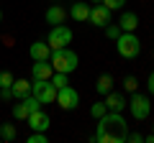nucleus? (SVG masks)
Listing matches in <instances>:
<instances>
[{
	"label": "nucleus",
	"instance_id": "10",
	"mask_svg": "<svg viewBox=\"0 0 154 143\" xmlns=\"http://www.w3.org/2000/svg\"><path fill=\"white\" fill-rule=\"evenodd\" d=\"M26 123H28V128H31V130H44V133H46V128H49L51 120H49V115L38 107V110H33L31 115L26 118Z\"/></svg>",
	"mask_w": 154,
	"mask_h": 143
},
{
	"label": "nucleus",
	"instance_id": "25",
	"mask_svg": "<svg viewBox=\"0 0 154 143\" xmlns=\"http://www.w3.org/2000/svg\"><path fill=\"white\" fill-rule=\"evenodd\" d=\"M105 33H108V39H118V36H121V26H113V23H108V26H105Z\"/></svg>",
	"mask_w": 154,
	"mask_h": 143
},
{
	"label": "nucleus",
	"instance_id": "27",
	"mask_svg": "<svg viewBox=\"0 0 154 143\" xmlns=\"http://www.w3.org/2000/svg\"><path fill=\"white\" fill-rule=\"evenodd\" d=\"M126 141H131V143H141V141H144V136H141V133H128Z\"/></svg>",
	"mask_w": 154,
	"mask_h": 143
},
{
	"label": "nucleus",
	"instance_id": "17",
	"mask_svg": "<svg viewBox=\"0 0 154 143\" xmlns=\"http://www.w3.org/2000/svg\"><path fill=\"white\" fill-rule=\"evenodd\" d=\"M118 26H121V31H136V26H139V16H136V13H123Z\"/></svg>",
	"mask_w": 154,
	"mask_h": 143
},
{
	"label": "nucleus",
	"instance_id": "21",
	"mask_svg": "<svg viewBox=\"0 0 154 143\" xmlns=\"http://www.w3.org/2000/svg\"><path fill=\"white\" fill-rule=\"evenodd\" d=\"M105 112H108V107H105V102H95L93 107H90V115H93L95 120H98V118H103Z\"/></svg>",
	"mask_w": 154,
	"mask_h": 143
},
{
	"label": "nucleus",
	"instance_id": "23",
	"mask_svg": "<svg viewBox=\"0 0 154 143\" xmlns=\"http://www.w3.org/2000/svg\"><path fill=\"white\" fill-rule=\"evenodd\" d=\"M28 143H46V133L44 130H33L28 136Z\"/></svg>",
	"mask_w": 154,
	"mask_h": 143
},
{
	"label": "nucleus",
	"instance_id": "19",
	"mask_svg": "<svg viewBox=\"0 0 154 143\" xmlns=\"http://www.w3.org/2000/svg\"><path fill=\"white\" fill-rule=\"evenodd\" d=\"M16 125H13V123H3V125H0V138H3V141H16Z\"/></svg>",
	"mask_w": 154,
	"mask_h": 143
},
{
	"label": "nucleus",
	"instance_id": "22",
	"mask_svg": "<svg viewBox=\"0 0 154 143\" xmlns=\"http://www.w3.org/2000/svg\"><path fill=\"white\" fill-rule=\"evenodd\" d=\"M103 5L108 8L110 13H113V10H121V8L126 5V0H103Z\"/></svg>",
	"mask_w": 154,
	"mask_h": 143
},
{
	"label": "nucleus",
	"instance_id": "8",
	"mask_svg": "<svg viewBox=\"0 0 154 143\" xmlns=\"http://www.w3.org/2000/svg\"><path fill=\"white\" fill-rule=\"evenodd\" d=\"M38 107H41V102H38L33 95H28V97H23L21 102L13 107V118H16V120H26V118L31 115L33 110H38Z\"/></svg>",
	"mask_w": 154,
	"mask_h": 143
},
{
	"label": "nucleus",
	"instance_id": "31",
	"mask_svg": "<svg viewBox=\"0 0 154 143\" xmlns=\"http://www.w3.org/2000/svg\"><path fill=\"white\" fill-rule=\"evenodd\" d=\"M93 3H103V0H93Z\"/></svg>",
	"mask_w": 154,
	"mask_h": 143
},
{
	"label": "nucleus",
	"instance_id": "12",
	"mask_svg": "<svg viewBox=\"0 0 154 143\" xmlns=\"http://www.w3.org/2000/svg\"><path fill=\"white\" fill-rule=\"evenodd\" d=\"M126 105H128V100L123 97L121 92H108V95H105V107H108L110 112H121V110H126Z\"/></svg>",
	"mask_w": 154,
	"mask_h": 143
},
{
	"label": "nucleus",
	"instance_id": "1",
	"mask_svg": "<svg viewBox=\"0 0 154 143\" xmlns=\"http://www.w3.org/2000/svg\"><path fill=\"white\" fill-rule=\"evenodd\" d=\"M128 125L121 118V112H105L103 118H98V130H95L93 141L98 143H126Z\"/></svg>",
	"mask_w": 154,
	"mask_h": 143
},
{
	"label": "nucleus",
	"instance_id": "15",
	"mask_svg": "<svg viewBox=\"0 0 154 143\" xmlns=\"http://www.w3.org/2000/svg\"><path fill=\"white\" fill-rule=\"evenodd\" d=\"M69 16L75 18V21L85 23V21L90 18V5H88V3H72V8H69Z\"/></svg>",
	"mask_w": 154,
	"mask_h": 143
},
{
	"label": "nucleus",
	"instance_id": "28",
	"mask_svg": "<svg viewBox=\"0 0 154 143\" xmlns=\"http://www.w3.org/2000/svg\"><path fill=\"white\" fill-rule=\"evenodd\" d=\"M149 95H154V72L149 74Z\"/></svg>",
	"mask_w": 154,
	"mask_h": 143
},
{
	"label": "nucleus",
	"instance_id": "3",
	"mask_svg": "<svg viewBox=\"0 0 154 143\" xmlns=\"http://www.w3.org/2000/svg\"><path fill=\"white\" fill-rule=\"evenodd\" d=\"M116 49L123 59H136L139 51H141V41L136 39L134 31H121V36L116 39Z\"/></svg>",
	"mask_w": 154,
	"mask_h": 143
},
{
	"label": "nucleus",
	"instance_id": "4",
	"mask_svg": "<svg viewBox=\"0 0 154 143\" xmlns=\"http://www.w3.org/2000/svg\"><path fill=\"white\" fill-rule=\"evenodd\" d=\"M31 95L41 105H51L57 100V87L51 84V79H33L31 82Z\"/></svg>",
	"mask_w": 154,
	"mask_h": 143
},
{
	"label": "nucleus",
	"instance_id": "2",
	"mask_svg": "<svg viewBox=\"0 0 154 143\" xmlns=\"http://www.w3.org/2000/svg\"><path fill=\"white\" fill-rule=\"evenodd\" d=\"M51 66H54V72H64V74H72V72L77 69V64H80V59H77V54L72 49H54L49 56Z\"/></svg>",
	"mask_w": 154,
	"mask_h": 143
},
{
	"label": "nucleus",
	"instance_id": "14",
	"mask_svg": "<svg viewBox=\"0 0 154 143\" xmlns=\"http://www.w3.org/2000/svg\"><path fill=\"white\" fill-rule=\"evenodd\" d=\"M11 92H13V97H16V100L28 97V95H31V82H26V79H13Z\"/></svg>",
	"mask_w": 154,
	"mask_h": 143
},
{
	"label": "nucleus",
	"instance_id": "7",
	"mask_svg": "<svg viewBox=\"0 0 154 143\" xmlns=\"http://www.w3.org/2000/svg\"><path fill=\"white\" fill-rule=\"evenodd\" d=\"M57 105H59L62 110H75L77 105H80V95H77V89H72L69 84L67 87H59L57 89Z\"/></svg>",
	"mask_w": 154,
	"mask_h": 143
},
{
	"label": "nucleus",
	"instance_id": "29",
	"mask_svg": "<svg viewBox=\"0 0 154 143\" xmlns=\"http://www.w3.org/2000/svg\"><path fill=\"white\" fill-rule=\"evenodd\" d=\"M144 141H146V143H154V133H152V136H146Z\"/></svg>",
	"mask_w": 154,
	"mask_h": 143
},
{
	"label": "nucleus",
	"instance_id": "9",
	"mask_svg": "<svg viewBox=\"0 0 154 143\" xmlns=\"http://www.w3.org/2000/svg\"><path fill=\"white\" fill-rule=\"evenodd\" d=\"M93 26H98V28H105L110 23V10L100 3V5H95V8H90V18H88Z\"/></svg>",
	"mask_w": 154,
	"mask_h": 143
},
{
	"label": "nucleus",
	"instance_id": "18",
	"mask_svg": "<svg viewBox=\"0 0 154 143\" xmlns=\"http://www.w3.org/2000/svg\"><path fill=\"white\" fill-rule=\"evenodd\" d=\"M95 89H98L100 95H108L110 89H113V77H110V74H100V77H98V84H95Z\"/></svg>",
	"mask_w": 154,
	"mask_h": 143
},
{
	"label": "nucleus",
	"instance_id": "26",
	"mask_svg": "<svg viewBox=\"0 0 154 143\" xmlns=\"http://www.w3.org/2000/svg\"><path fill=\"white\" fill-rule=\"evenodd\" d=\"M123 87H126V92H136L139 79H136V77H126V79H123Z\"/></svg>",
	"mask_w": 154,
	"mask_h": 143
},
{
	"label": "nucleus",
	"instance_id": "24",
	"mask_svg": "<svg viewBox=\"0 0 154 143\" xmlns=\"http://www.w3.org/2000/svg\"><path fill=\"white\" fill-rule=\"evenodd\" d=\"M13 84V74L11 72H0V89H5Z\"/></svg>",
	"mask_w": 154,
	"mask_h": 143
},
{
	"label": "nucleus",
	"instance_id": "5",
	"mask_svg": "<svg viewBox=\"0 0 154 143\" xmlns=\"http://www.w3.org/2000/svg\"><path fill=\"white\" fill-rule=\"evenodd\" d=\"M128 112H131L136 120H146L149 118V112H152V102H149V95H139V92H134V97L128 100Z\"/></svg>",
	"mask_w": 154,
	"mask_h": 143
},
{
	"label": "nucleus",
	"instance_id": "30",
	"mask_svg": "<svg viewBox=\"0 0 154 143\" xmlns=\"http://www.w3.org/2000/svg\"><path fill=\"white\" fill-rule=\"evenodd\" d=\"M0 23H3V10H0Z\"/></svg>",
	"mask_w": 154,
	"mask_h": 143
},
{
	"label": "nucleus",
	"instance_id": "6",
	"mask_svg": "<svg viewBox=\"0 0 154 143\" xmlns=\"http://www.w3.org/2000/svg\"><path fill=\"white\" fill-rule=\"evenodd\" d=\"M69 41H72V31L67 26H62V23H59V26H51L49 39H46V44L51 46V51H54V49H64Z\"/></svg>",
	"mask_w": 154,
	"mask_h": 143
},
{
	"label": "nucleus",
	"instance_id": "16",
	"mask_svg": "<svg viewBox=\"0 0 154 143\" xmlns=\"http://www.w3.org/2000/svg\"><path fill=\"white\" fill-rule=\"evenodd\" d=\"M67 18V10L59 5H51L49 10H46V23H51V26H59V23H64Z\"/></svg>",
	"mask_w": 154,
	"mask_h": 143
},
{
	"label": "nucleus",
	"instance_id": "11",
	"mask_svg": "<svg viewBox=\"0 0 154 143\" xmlns=\"http://www.w3.org/2000/svg\"><path fill=\"white\" fill-rule=\"evenodd\" d=\"M28 54H31L33 61H46L51 56V46L46 44V41H33L31 49H28Z\"/></svg>",
	"mask_w": 154,
	"mask_h": 143
},
{
	"label": "nucleus",
	"instance_id": "20",
	"mask_svg": "<svg viewBox=\"0 0 154 143\" xmlns=\"http://www.w3.org/2000/svg\"><path fill=\"white\" fill-rule=\"evenodd\" d=\"M51 84H54L57 89L67 87V84H69V82H67V74H64V72H54V74H51Z\"/></svg>",
	"mask_w": 154,
	"mask_h": 143
},
{
	"label": "nucleus",
	"instance_id": "13",
	"mask_svg": "<svg viewBox=\"0 0 154 143\" xmlns=\"http://www.w3.org/2000/svg\"><path fill=\"white\" fill-rule=\"evenodd\" d=\"M51 74H54V66H51V61H36L31 69V77L33 79H51Z\"/></svg>",
	"mask_w": 154,
	"mask_h": 143
}]
</instances>
